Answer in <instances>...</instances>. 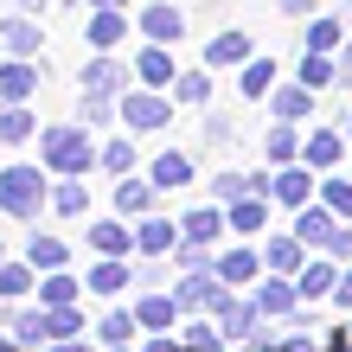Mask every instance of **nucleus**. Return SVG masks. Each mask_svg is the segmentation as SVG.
Masks as SVG:
<instances>
[{
    "instance_id": "f257e3e1",
    "label": "nucleus",
    "mask_w": 352,
    "mask_h": 352,
    "mask_svg": "<svg viewBox=\"0 0 352 352\" xmlns=\"http://www.w3.org/2000/svg\"><path fill=\"white\" fill-rule=\"evenodd\" d=\"M0 212L13 224H38L52 212V167L45 160H13V167H0Z\"/></svg>"
},
{
    "instance_id": "f03ea898",
    "label": "nucleus",
    "mask_w": 352,
    "mask_h": 352,
    "mask_svg": "<svg viewBox=\"0 0 352 352\" xmlns=\"http://www.w3.org/2000/svg\"><path fill=\"white\" fill-rule=\"evenodd\" d=\"M38 160L52 167V179L58 173H90L102 160V148L90 141V122H52V129H38Z\"/></svg>"
},
{
    "instance_id": "7ed1b4c3",
    "label": "nucleus",
    "mask_w": 352,
    "mask_h": 352,
    "mask_svg": "<svg viewBox=\"0 0 352 352\" xmlns=\"http://www.w3.org/2000/svg\"><path fill=\"white\" fill-rule=\"evenodd\" d=\"M173 122V96L154 90V84H135L129 96H122V129L129 135H160Z\"/></svg>"
},
{
    "instance_id": "20e7f679",
    "label": "nucleus",
    "mask_w": 352,
    "mask_h": 352,
    "mask_svg": "<svg viewBox=\"0 0 352 352\" xmlns=\"http://www.w3.org/2000/svg\"><path fill=\"white\" fill-rule=\"evenodd\" d=\"M212 320H218L224 346H256V340H263V307H256V295H243V288L224 295V307H218Z\"/></svg>"
},
{
    "instance_id": "39448f33",
    "label": "nucleus",
    "mask_w": 352,
    "mask_h": 352,
    "mask_svg": "<svg viewBox=\"0 0 352 352\" xmlns=\"http://www.w3.org/2000/svg\"><path fill=\"white\" fill-rule=\"evenodd\" d=\"M77 84H84V90H102V96H129V90L141 84V77H135V65H129V58H116V52H96L90 65L77 71Z\"/></svg>"
},
{
    "instance_id": "423d86ee",
    "label": "nucleus",
    "mask_w": 352,
    "mask_h": 352,
    "mask_svg": "<svg viewBox=\"0 0 352 352\" xmlns=\"http://www.w3.org/2000/svg\"><path fill=\"white\" fill-rule=\"evenodd\" d=\"M320 192V173L307 167V160H288V167H276V179H269V199L282 205V212H301V205H314Z\"/></svg>"
},
{
    "instance_id": "0eeeda50",
    "label": "nucleus",
    "mask_w": 352,
    "mask_h": 352,
    "mask_svg": "<svg viewBox=\"0 0 352 352\" xmlns=\"http://www.w3.org/2000/svg\"><path fill=\"white\" fill-rule=\"evenodd\" d=\"M7 340L13 346H45L52 340V307L45 301H32V307H19V301H7Z\"/></svg>"
},
{
    "instance_id": "6e6552de",
    "label": "nucleus",
    "mask_w": 352,
    "mask_h": 352,
    "mask_svg": "<svg viewBox=\"0 0 352 352\" xmlns=\"http://www.w3.org/2000/svg\"><path fill=\"white\" fill-rule=\"evenodd\" d=\"M218 276L231 282V288H256V282L269 276L263 243H231V250H218Z\"/></svg>"
},
{
    "instance_id": "1a4fd4ad",
    "label": "nucleus",
    "mask_w": 352,
    "mask_h": 352,
    "mask_svg": "<svg viewBox=\"0 0 352 352\" xmlns=\"http://www.w3.org/2000/svg\"><path fill=\"white\" fill-rule=\"evenodd\" d=\"M84 243H90L96 256H135L141 250V243H135V218H122V212L116 218H96L90 231H84Z\"/></svg>"
},
{
    "instance_id": "9d476101",
    "label": "nucleus",
    "mask_w": 352,
    "mask_h": 352,
    "mask_svg": "<svg viewBox=\"0 0 352 352\" xmlns=\"http://www.w3.org/2000/svg\"><path fill=\"white\" fill-rule=\"evenodd\" d=\"M135 320H141V333H173L186 314H179L173 295H160V288H135Z\"/></svg>"
},
{
    "instance_id": "9b49d317",
    "label": "nucleus",
    "mask_w": 352,
    "mask_h": 352,
    "mask_svg": "<svg viewBox=\"0 0 352 352\" xmlns=\"http://www.w3.org/2000/svg\"><path fill=\"white\" fill-rule=\"evenodd\" d=\"M135 32H141V38H154V45H179V38H186V13L167 7V0H154V7H141V13H135Z\"/></svg>"
},
{
    "instance_id": "f8f14e48",
    "label": "nucleus",
    "mask_w": 352,
    "mask_h": 352,
    "mask_svg": "<svg viewBox=\"0 0 352 352\" xmlns=\"http://www.w3.org/2000/svg\"><path fill=\"white\" fill-rule=\"evenodd\" d=\"M314 109H320V90H307L301 77H295V84H276V90H269V122H307Z\"/></svg>"
},
{
    "instance_id": "ddd939ff",
    "label": "nucleus",
    "mask_w": 352,
    "mask_h": 352,
    "mask_svg": "<svg viewBox=\"0 0 352 352\" xmlns=\"http://www.w3.org/2000/svg\"><path fill=\"white\" fill-rule=\"evenodd\" d=\"M38 45H45V32H38V19L32 13H7V19H0V52H7V58H38Z\"/></svg>"
},
{
    "instance_id": "4468645a",
    "label": "nucleus",
    "mask_w": 352,
    "mask_h": 352,
    "mask_svg": "<svg viewBox=\"0 0 352 352\" xmlns=\"http://www.w3.org/2000/svg\"><path fill=\"white\" fill-rule=\"evenodd\" d=\"M340 256H327V250H314V256H307V269H301V301H333V288H340Z\"/></svg>"
},
{
    "instance_id": "2eb2a0df",
    "label": "nucleus",
    "mask_w": 352,
    "mask_h": 352,
    "mask_svg": "<svg viewBox=\"0 0 352 352\" xmlns=\"http://www.w3.org/2000/svg\"><path fill=\"white\" fill-rule=\"evenodd\" d=\"M256 307H263V320H288L301 307V282L295 276H263L256 282Z\"/></svg>"
},
{
    "instance_id": "dca6fc26",
    "label": "nucleus",
    "mask_w": 352,
    "mask_h": 352,
    "mask_svg": "<svg viewBox=\"0 0 352 352\" xmlns=\"http://www.w3.org/2000/svg\"><path fill=\"white\" fill-rule=\"evenodd\" d=\"M250 58H256V45H250V32H218V38H205V65H212V71H243V65H250Z\"/></svg>"
},
{
    "instance_id": "f3484780",
    "label": "nucleus",
    "mask_w": 352,
    "mask_h": 352,
    "mask_svg": "<svg viewBox=\"0 0 352 352\" xmlns=\"http://www.w3.org/2000/svg\"><path fill=\"white\" fill-rule=\"evenodd\" d=\"M135 243H141V256H173L179 250V218H160V212L135 218Z\"/></svg>"
},
{
    "instance_id": "a211bd4d",
    "label": "nucleus",
    "mask_w": 352,
    "mask_h": 352,
    "mask_svg": "<svg viewBox=\"0 0 352 352\" xmlns=\"http://www.w3.org/2000/svg\"><path fill=\"white\" fill-rule=\"evenodd\" d=\"M346 141H352L346 129H314V135L301 141V160H307L314 173H333L340 160H346Z\"/></svg>"
},
{
    "instance_id": "6ab92c4d",
    "label": "nucleus",
    "mask_w": 352,
    "mask_h": 352,
    "mask_svg": "<svg viewBox=\"0 0 352 352\" xmlns=\"http://www.w3.org/2000/svg\"><path fill=\"white\" fill-rule=\"evenodd\" d=\"M154 199H160V186H154L148 173H122V179H116V212H122V218H148Z\"/></svg>"
},
{
    "instance_id": "aec40b11",
    "label": "nucleus",
    "mask_w": 352,
    "mask_h": 352,
    "mask_svg": "<svg viewBox=\"0 0 352 352\" xmlns=\"http://www.w3.org/2000/svg\"><path fill=\"white\" fill-rule=\"evenodd\" d=\"M307 256H314V250H307L295 231H288V237H263V263H269V276H301Z\"/></svg>"
},
{
    "instance_id": "412c9836",
    "label": "nucleus",
    "mask_w": 352,
    "mask_h": 352,
    "mask_svg": "<svg viewBox=\"0 0 352 352\" xmlns=\"http://www.w3.org/2000/svg\"><path fill=\"white\" fill-rule=\"evenodd\" d=\"M135 77H141V84H154V90H173V77H179L173 45H154V38H148V45L135 52Z\"/></svg>"
},
{
    "instance_id": "4be33fe9",
    "label": "nucleus",
    "mask_w": 352,
    "mask_h": 352,
    "mask_svg": "<svg viewBox=\"0 0 352 352\" xmlns=\"http://www.w3.org/2000/svg\"><path fill=\"white\" fill-rule=\"evenodd\" d=\"M38 96V58H7L0 65V102H32Z\"/></svg>"
},
{
    "instance_id": "5701e85b",
    "label": "nucleus",
    "mask_w": 352,
    "mask_h": 352,
    "mask_svg": "<svg viewBox=\"0 0 352 352\" xmlns=\"http://www.w3.org/2000/svg\"><path fill=\"white\" fill-rule=\"evenodd\" d=\"M129 32H135V26H129V13H122V7H96V13H90V26H84L90 52H116Z\"/></svg>"
},
{
    "instance_id": "b1692460",
    "label": "nucleus",
    "mask_w": 352,
    "mask_h": 352,
    "mask_svg": "<svg viewBox=\"0 0 352 352\" xmlns=\"http://www.w3.org/2000/svg\"><path fill=\"white\" fill-rule=\"evenodd\" d=\"M148 179L160 186V192H179V186H192V154H179V148H160L148 160Z\"/></svg>"
},
{
    "instance_id": "393cba45",
    "label": "nucleus",
    "mask_w": 352,
    "mask_h": 352,
    "mask_svg": "<svg viewBox=\"0 0 352 352\" xmlns=\"http://www.w3.org/2000/svg\"><path fill=\"white\" fill-rule=\"evenodd\" d=\"M269 205H276V199H263V192L231 199V205H224V212H231V231H237V237H263V231H269Z\"/></svg>"
},
{
    "instance_id": "a878e982",
    "label": "nucleus",
    "mask_w": 352,
    "mask_h": 352,
    "mask_svg": "<svg viewBox=\"0 0 352 352\" xmlns=\"http://www.w3.org/2000/svg\"><path fill=\"white\" fill-rule=\"evenodd\" d=\"M26 141H38L32 102H0V148H26Z\"/></svg>"
},
{
    "instance_id": "bb28decb",
    "label": "nucleus",
    "mask_w": 352,
    "mask_h": 352,
    "mask_svg": "<svg viewBox=\"0 0 352 352\" xmlns=\"http://www.w3.org/2000/svg\"><path fill=\"white\" fill-rule=\"evenodd\" d=\"M52 212L65 218V224L90 212V186H84V173H58V179H52Z\"/></svg>"
},
{
    "instance_id": "cd10ccee",
    "label": "nucleus",
    "mask_w": 352,
    "mask_h": 352,
    "mask_svg": "<svg viewBox=\"0 0 352 352\" xmlns=\"http://www.w3.org/2000/svg\"><path fill=\"white\" fill-rule=\"evenodd\" d=\"M301 45L307 52H346V13H307Z\"/></svg>"
},
{
    "instance_id": "c85d7f7f",
    "label": "nucleus",
    "mask_w": 352,
    "mask_h": 352,
    "mask_svg": "<svg viewBox=\"0 0 352 352\" xmlns=\"http://www.w3.org/2000/svg\"><path fill=\"white\" fill-rule=\"evenodd\" d=\"M84 282H90V295H109L116 301V295H129V288H135V269H129V256H102Z\"/></svg>"
},
{
    "instance_id": "c756f323",
    "label": "nucleus",
    "mask_w": 352,
    "mask_h": 352,
    "mask_svg": "<svg viewBox=\"0 0 352 352\" xmlns=\"http://www.w3.org/2000/svg\"><path fill=\"white\" fill-rule=\"evenodd\" d=\"M301 122H269V135H263V154H269V167H288V160H301Z\"/></svg>"
},
{
    "instance_id": "7c9ffc66",
    "label": "nucleus",
    "mask_w": 352,
    "mask_h": 352,
    "mask_svg": "<svg viewBox=\"0 0 352 352\" xmlns=\"http://www.w3.org/2000/svg\"><path fill=\"white\" fill-rule=\"evenodd\" d=\"M26 263L45 276V269H71V243L65 237H52V231H32L26 237Z\"/></svg>"
},
{
    "instance_id": "2f4dec72",
    "label": "nucleus",
    "mask_w": 352,
    "mask_h": 352,
    "mask_svg": "<svg viewBox=\"0 0 352 352\" xmlns=\"http://www.w3.org/2000/svg\"><path fill=\"white\" fill-rule=\"evenodd\" d=\"M26 295H38V269L26 263V256H7V263H0V301H26Z\"/></svg>"
},
{
    "instance_id": "473e14b6",
    "label": "nucleus",
    "mask_w": 352,
    "mask_h": 352,
    "mask_svg": "<svg viewBox=\"0 0 352 352\" xmlns=\"http://www.w3.org/2000/svg\"><path fill=\"white\" fill-rule=\"evenodd\" d=\"M295 77H301L307 90H333L340 84V52H301V71Z\"/></svg>"
},
{
    "instance_id": "72a5a7b5",
    "label": "nucleus",
    "mask_w": 352,
    "mask_h": 352,
    "mask_svg": "<svg viewBox=\"0 0 352 352\" xmlns=\"http://www.w3.org/2000/svg\"><path fill=\"white\" fill-rule=\"evenodd\" d=\"M96 340H102V346H135V340H141L135 307H109V314L96 320Z\"/></svg>"
},
{
    "instance_id": "f704fd0d",
    "label": "nucleus",
    "mask_w": 352,
    "mask_h": 352,
    "mask_svg": "<svg viewBox=\"0 0 352 352\" xmlns=\"http://www.w3.org/2000/svg\"><path fill=\"white\" fill-rule=\"evenodd\" d=\"M84 288H90V282H77L71 269H45V276H38V301H45V307H65V301L84 295Z\"/></svg>"
},
{
    "instance_id": "c9c22d12",
    "label": "nucleus",
    "mask_w": 352,
    "mask_h": 352,
    "mask_svg": "<svg viewBox=\"0 0 352 352\" xmlns=\"http://www.w3.org/2000/svg\"><path fill=\"white\" fill-rule=\"evenodd\" d=\"M237 90L250 102H269V90H276V58H250V65L237 71Z\"/></svg>"
},
{
    "instance_id": "e433bc0d",
    "label": "nucleus",
    "mask_w": 352,
    "mask_h": 352,
    "mask_svg": "<svg viewBox=\"0 0 352 352\" xmlns=\"http://www.w3.org/2000/svg\"><path fill=\"white\" fill-rule=\"evenodd\" d=\"M212 65H199V71H179L173 77V102H192V109H205V102H212Z\"/></svg>"
},
{
    "instance_id": "4c0bfd02",
    "label": "nucleus",
    "mask_w": 352,
    "mask_h": 352,
    "mask_svg": "<svg viewBox=\"0 0 352 352\" xmlns=\"http://www.w3.org/2000/svg\"><path fill=\"white\" fill-rule=\"evenodd\" d=\"M116 116H122V96H102V90L77 96V122H90V129H109Z\"/></svg>"
},
{
    "instance_id": "58836bf2",
    "label": "nucleus",
    "mask_w": 352,
    "mask_h": 352,
    "mask_svg": "<svg viewBox=\"0 0 352 352\" xmlns=\"http://www.w3.org/2000/svg\"><path fill=\"white\" fill-rule=\"evenodd\" d=\"M320 205H327V212H340L346 224H352V179L333 167V173H320Z\"/></svg>"
},
{
    "instance_id": "ea45409f",
    "label": "nucleus",
    "mask_w": 352,
    "mask_h": 352,
    "mask_svg": "<svg viewBox=\"0 0 352 352\" xmlns=\"http://www.w3.org/2000/svg\"><path fill=\"white\" fill-rule=\"evenodd\" d=\"M109 179H122V173H135L141 167V154H135V141H102V160H96Z\"/></svg>"
},
{
    "instance_id": "a19ab883",
    "label": "nucleus",
    "mask_w": 352,
    "mask_h": 352,
    "mask_svg": "<svg viewBox=\"0 0 352 352\" xmlns=\"http://www.w3.org/2000/svg\"><path fill=\"white\" fill-rule=\"evenodd\" d=\"M84 333V307L65 301V307H52V340H77Z\"/></svg>"
},
{
    "instance_id": "79ce46f5",
    "label": "nucleus",
    "mask_w": 352,
    "mask_h": 352,
    "mask_svg": "<svg viewBox=\"0 0 352 352\" xmlns=\"http://www.w3.org/2000/svg\"><path fill=\"white\" fill-rule=\"evenodd\" d=\"M205 141H212V148H231V141H237V116L212 109V116H205Z\"/></svg>"
},
{
    "instance_id": "37998d69",
    "label": "nucleus",
    "mask_w": 352,
    "mask_h": 352,
    "mask_svg": "<svg viewBox=\"0 0 352 352\" xmlns=\"http://www.w3.org/2000/svg\"><path fill=\"white\" fill-rule=\"evenodd\" d=\"M212 192H218V205H231V199H243V192H250V173H237V167H224V173L212 179Z\"/></svg>"
},
{
    "instance_id": "c03bdc74",
    "label": "nucleus",
    "mask_w": 352,
    "mask_h": 352,
    "mask_svg": "<svg viewBox=\"0 0 352 352\" xmlns=\"http://www.w3.org/2000/svg\"><path fill=\"white\" fill-rule=\"evenodd\" d=\"M333 301H340V307H352V263L340 269V288H333Z\"/></svg>"
},
{
    "instance_id": "a18cd8bd",
    "label": "nucleus",
    "mask_w": 352,
    "mask_h": 352,
    "mask_svg": "<svg viewBox=\"0 0 352 352\" xmlns=\"http://www.w3.org/2000/svg\"><path fill=\"white\" fill-rule=\"evenodd\" d=\"M276 7H282V13H295V19H307V13H314V0H276Z\"/></svg>"
},
{
    "instance_id": "49530a36",
    "label": "nucleus",
    "mask_w": 352,
    "mask_h": 352,
    "mask_svg": "<svg viewBox=\"0 0 352 352\" xmlns=\"http://www.w3.org/2000/svg\"><path fill=\"white\" fill-rule=\"evenodd\" d=\"M38 352H84V346H71V340H45Z\"/></svg>"
},
{
    "instance_id": "de8ad7c7",
    "label": "nucleus",
    "mask_w": 352,
    "mask_h": 352,
    "mask_svg": "<svg viewBox=\"0 0 352 352\" xmlns=\"http://www.w3.org/2000/svg\"><path fill=\"white\" fill-rule=\"evenodd\" d=\"M13 7H19V13H32V19H38V13H45V0H13Z\"/></svg>"
},
{
    "instance_id": "09e8293b",
    "label": "nucleus",
    "mask_w": 352,
    "mask_h": 352,
    "mask_svg": "<svg viewBox=\"0 0 352 352\" xmlns=\"http://www.w3.org/2000/svg\"><path fill=\"white\" fill-rule=\"evenodd\" d=\"M256 352H295V346H288V340H282V346H256Z\"/></svg>"
},
{
    "instance_id": "8fccbe9b",
    "label": "nucleus",
    "mask_w": 352,
    "mask_h": 352,
    "mask_svg": "<svg viewBox=\"0 0 352 352\" xmlns=\"http://www.w3.org/2000/svg\"><path fill=\"white\" fill-rule=\"evenodd\" d=\"M90 7H122V0H90Z\"/></svg>"
},
{
    "instance_id": "3c124183",
    "label": "nucleus",
    "mask_w": 352,
    "mask_h": 352,
    "mask_svg": "<svg viewBox=\"0 0 352 352\" xmlns=\"http://www.w3.org/2000/svg\"><path fill=\"white\" fill-rule=\"evenodd\" d=\"M340 129H346V135H352V109H346V122H340Z\"/></svg>"
},
{
    "instance_id": "603ef678",
    "label": "nucleus",
    "mask_w": 352,
    "mask_h": 352,
    "mask_svg": "<svg viewBox=\"0 0 352 352\" xmlns=\"http://www.w3.org/2000/svg\"><path fill=\"white\" fill-rule=\"evenodd\" d=\"M102 352H135V346H102Z\"/></svg>"
},
{
    "instance_id": "864d4df0",
    "label": "nucleus",
    "mask_w": 352,
    "mask_h": 352,
    "mask_svg": "<svg viewBox=\"0 0 352 352\" xmlns=\"http://www.w3.org/2000/svg\"><path fill=\"white\" fill-rule=\"evenodd\" d=\"M340 58H352V38H346V52H340Z\"/></svg>"
},
{
    "instance_id": "5fc2aeb1",
    "label": "nucleus",
    "mask_w": 352,
    "mask_h": 352,
    "mask_svg": "<svg viewBox=\"0 0 352 352\" xmlns=\"http://www.w3.org/2000/svg\"><path fill=\"white\" fill-rule=\"evenodd\" d=\"M0 263H7V243H0Z\"/></svg>"
},
{
    "instance_id": "6e6d98bb",
    "label": "nucleus",
    "mask_w": 352,
    "mask_h": 352,
    "mask_svg": "<svg viewBox=\"0 0 352 352\" xmlns=\"http://www.w3.org/2000/svg\"><path fill=\"white\" fill-rule=\"evenodd\" d=\"M346 327H352V320H346Z\"/></svg>"
}]
</instances>
